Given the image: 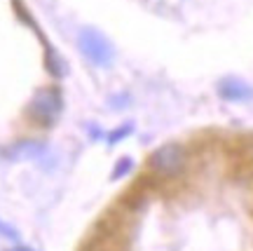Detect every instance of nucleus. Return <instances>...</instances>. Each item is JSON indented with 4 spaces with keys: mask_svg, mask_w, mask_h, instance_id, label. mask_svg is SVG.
I'll return each instance as SVG.
<instances>
[{
    "mask_svg": "<svg viewBox=\"0 0 253 251\" xmlns=\"http://www.w3.org/2000/svg\"><path fill=\"white\" fill-rule=\"evenodd\" d=\"M78 47H80L82 56L96 68H108L115 59V50L110 45V40L96 28H82L78 33Z\"/></svg>",
    "mask_w": 253,
    "mask_h": 251,
    "instance_id": "1",
    "label": "nucleus"
},
{
    "mask_svg": "<svg viewBox=\"0 0 253 251\" xmlns=\"http://www.w3.org/2000/svg\"><path fill=\"white\" fill-rule=\"evenodd\" d=\"M63 110V97L56 87H45V90H38L31 106H28V115L31 120L40 127H52L59 120Z\"/></svg>",
    "mask_w": 253,
    "mask_h": 251,
    "instance_id": "2",
    "label": "nucleus"
},
{
    "mask_svg": "<svg viewBox=\"0 0 253 251\" xmlns=\"http://www.w3.org/2000/svg\"><path fill=\"white\" fill-rule=\"evenodd\" d=\"M148 167L157 176H176L185 167V148L181 144H164L148 157Z\"/></svg>",
    "mask_w": 253,
    "mask_h": 251,
    "instance_id": "3",
    "label": "nucleus"
},
{
    "mask_svg": "<svg viewBox=\"0 0 253 251\" xmlns=\"http://www.w3.org/2000/svg\"><path fill=\"white\" fill-rule=\"evenodd\" d=\"M218 94L225 101L232 103H242V101L253 99V87H249L244 80H237V78H225L218 85Z\"/></svg>",
    "mask_w": 253,
    "mask_h": 251,
    "instance_id": "4",
    "label": "nucleus"
},
{
    "mask_svg": "<svg viewBox=\"0 0 253 251\" xmlns=\"http://www.w3.org/2000/svg\"><path fill=\"white\" fill-rule=\"evenodd\" d=\"M131 169H134V160H131V157H120L118 164H115V169H113V179H115V181L125 179Z\"/></svg>",
    "mask_w": 253,
    "mask_h": 251,
    "instance_id": "5",
    "label": "nucleus"
},
{
    "mask_svg": "<svg viewBox=\"0 0 253 251\" xmlns=\"http://www.w3.org/2000/svg\"><path fill=\"white\" fill-rule=\"evenodd\" d=\"M131 132H134V127H131V125H122V127H118V129H113V132L108 134V144L110 146L120 144V141H122V139H126Z\"/></svg>",
    "mask_w": 253,
    "mask_h": 251,
    "instance_id": "6",
    "label": "nucleus"
},
{
    "mask_svg": "<svg viewBox=\"0 0 253 251\" xmlns=\"http://www.w3.org/2000/svg\"><path fill=\"white\" fill-rule=\"evenodd\" d=\"M84 251H106V249H103V247H96V244H91V247H87Z\"/></svg>",
    "mask_w": 253,
    "mask_h": 251,
    "instance_id": "7",
    "label": "nucleus"
},
{
    "mask_svg": "<svg viewBox=\"0 0 253 251\" xmlns=\"http://www.w3.org/2000/svg\"><path fill=\"white\" fill-rule=\"evenodd\" d=\"M12 251H33V249H26V247H17V249H12Z\"/></svg>",
    "mask_w": 253,
    "mask_h": 251,
    "instance_id": "8",
    "label": "nucleus"
}]
</instances>
